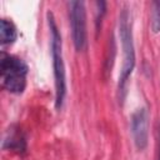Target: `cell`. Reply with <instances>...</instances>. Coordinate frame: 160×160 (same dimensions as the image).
Listing matches in <instances>:
<instances>
[{
  "label": "cell",
  "mask_w": 160,
  "mask_h": 160,
  "mask_svg": "<svg viewBox=\"0 0 160 160\" xmlns=\"http://www.w3.org/2000/svg\"><path fill=\"white\" fill-rule=\"evenodd\" d=\"M46 19H48V24L50 29V39H51V58H52V70H54V80H55V108L60 110L64 105L66 96V72H65V62L62 56V40L52 11L49 10L46 12Z\"/></svg>",
  "instance_id": "obj_2"
},
{
  "label": "cell",
  "mask_w": 160,
  "mask_h": 160,
  "mask_svg": "<svg viewBox=\"0 0 160 160\" xmlns=\"http://www.w3.org/2000/svg\"><path fill=\"white\" fill-rule=\"evenodd\" d=\"M118 31L122 50V62L118 81V99L119 102L122 104L126 96V85L129 78L135 68V46H134V38L131 29V18L129 9L126 6H124L119 14Z\"/></svg>",
  "instance_id": "obj_1"
},
{
  "label": "cell",
  "mask_w": 160,
  "mask_h": 160,
  "mask_svg": "<svg viewBox=\"0 0 160 160\" xmlns=\"http://www.w3.org/2000/svg\"><path fill=\"white\" fill-rule=\"evenodd\" d=\"M150 29L154 34L160 32V1H152L151 2Z\"/></svg>",
  "instance_id": "obj_8"
},
{
  "label": "cell",
  "mask_w": 160,
  "mask_h": 160,
  "mask_svg": "<svg viewBox=\"0 0 160 160\" xmlns=\"http://www.w3.org/2000/svg\"><path fill=\"white\" fill-rule=\"evenodd\" d=\"M148 125H149V116H148L146 108H144V106L138 108L131 114L130 129H131L134 144H135L136 149L140 151L148 146V139H149Z\"/></svg>",
  "instance_id": "obj_5"
},
{
  "label": "cell",
  "mask_w": 160,
  "mask_h": 160,
  "mask_svg": "<svg viewBox=\"0 0 160 160\" xmlns=\"http://www.w3.org/2000/svg\"><path fill=\"white\" fill-rule=\"evenodd\" d=\"M158 160H160V145H159V159Z\"/></svg>",
  "instance_id": "obj_9"
},
{
  "label": "cell",
  "mask_w": 160,
  "mask_h": 160,
  "mask_svg": "<svg viewBox=\"0 0 160 160\" xmlns=\"http://www.w3.org/2000/svg\"><path fill=\"white\" fill-rule=\"evenodd\" d=\"M4 149H9L14 152L21 154L26 150V138L19 128H11L8 131V135L4 139Z\"/></svg>",
  "instance_id": "obj_6"
},
{
  "label": "cell",
  "mask_w": 160,
  "mask_h": 160,
  "mask_svg": "<svg viewBox=\"0 0 160 160\" xmlns=\"http://www.w3.org/2000/svg\"><path fill=\"white\" fill-rule=\"evenodd\" d=\"M28 65L19 56L1 52L0 60V75L1 86L11 94H21L26 88Z\"/></svg>",
  "instance_id": "obj_3"
},
{
  "label": "cell",
  "mask_w": 160,
  "mask_h": 160,
  "mask_svg": "<svg viewBox=\"0 0 160 160\" xmlns=\"http://www.w3.org/2000/svg\"><path fill=\"white\" fill-rule=\"evenodd\" d=\"M68 6H69V19H70L74 46L78 51H84L88 46L85 2L80 0H72L68 2Z\"/></svg>",
  "instance_id": "obj_4"
},
{
  "label": "cell",
  "mask_w": 160,
  "mask_h": 160,
  "mask_svg": "<svg viewBox=\"0 0 160 160\" xmlns=\"http://www.w3.org/2000/svg\"><path fill=\"white\" fill-rule=\"evenodd\" d=\"M18 38V30L15 24L9 20L2 18L0 22V41L1 45H9L12 44Z\"/></svg>",
  "instance_id": "obj_7"
}]
</instances>
